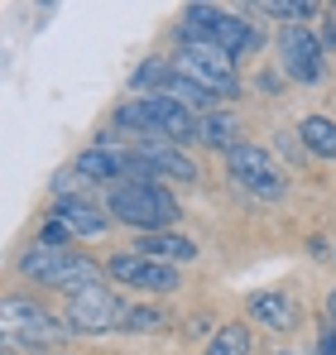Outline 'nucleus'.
I'll use <instances>...</instances> for the list:
<instances>
[{
  "instance_id": "f257e3e1",
  "label": "nucleus",
  "mask_w": 336,
  "mask_h": 355,
  "mask_svg": "<svg viewBox=\"0 0 336 355\" xmlns=\"http://www.w3.org/2000/svg\"><path fill=\"white\" fill-rule=\"evenodd\" d=\"M120 139H164V144H202V116L173 96H130L111 111Z\"/></svg>"
},
{
  "instance_id": "f03ea898",
  "label": "nucleus",
  "mask_w": 336,
  "mask_h": 355,
  "mask_svg": "<svg viewBox=\"0 0 336 355\" xmlns=\"http://www.w3.org/2000/svg\"><path fill=\"white\" fill-rule=\"evenodd\" d=\"M15 274L24 279V284H34V288H49V293H82V288H92V284H106V259H92L87 250H77V245H67V250H53V245H29V250H19V259H15Z\"/></svg>"
},
{
  "instance_id": "7ed1b4c3",
  "label": "nucleus",
  "mask_w": 336,
  "mask_h": 355,
  "mask_svg": "<svg viewBox=\"0 0 336 355\" xmlns=\"http://www.w3.org/2000/svg\"><path fill=\"white\" fill-rule=\"evenodd\" d=\"M106 211L115 216V226H130L135 236L178 231V221H183L178 192L154 178H120L115 187H106Z\"/></svg>"
},
{
  "instance_id": "20e7f679",
  "label": "nucleus",
  "mask_w": 336,
  "mask_h": 355,
  "mask_svg": "<svg viewBox=\"0 0 336 355\" xmlns=\"http://www.w3.org/2000/svg\"><path fill=\"white\" fill-rule=\"evenodd\" d=\"M173 44H212L245 62L250 53L264 49V34L255 29V19H245V10H226V5H187L173 24Z\"/></svg>"
},
{
  "instance_id": "39448f33",
  "label": "nucleus",
  "mask_w": 336,
  "mask_h": 355,
  "mask_svg": "<svg viewBox=\"0 0 336 355\" xmlns=\"http://www.w3.org/2000/svg\"><path fill=\"white\" fill-rule=\"evenodd\" d=\"M0 331H5V346L29 351V355L58 351L72 336L67 322L58 317L49 302H39L34 293H5V302H0Z\"/></svg>"
},
{
  "instance_id": "423d86ee",
  "label": "nucleus",
  "mask_w": 336,
  "mask_h": 355,
  "mask_svg": "<svg viewBox=\"0 0 336 355\" xmlns=\"http://www.w3.org/2000/svg\"><path fill=\"white\" fill-rule=\"evenodd\" d=\"M221 164H226V178L235 187H245L250 197H260V202H279L288 192V173L274 159V149H264L255 139H240L230 154H221Z\"/></svg>"
},
{
  "instance_id": "0eeeda50",
  "label": "nucleus",
  "mask_w": 336,
  "mask_h": 355,
  "mask_svg": "<svg viewBox=\"0 0 336 355\" xmlns=\"http://www.w3.org/2000/svg\"><path fill=\"white\" fill-rule=\"evenodd\" d=\"M173 67L183 72V77H192L197 87H207L217 101H230V96H240V62L221 53V49H212V44H173Z\"/></svg>"
},
{
  "instance_id": "6e6552de",
  "label": "nucleus",
  "mask_w": 336,
  "mask_h": 355,
  "mask_svg": "<svg viewBox=\"0 0 336 355\" xmlns=\"http://www.w3.org/2000/svg\"><path fill=\"white\" fill-rule=\"evenodd\" d=\"M125 312L130 307H125L120 288H111V279H106V284H92V288L67 297L62 322H67L72 336H106V331H120L125 327Z\"/></svg>"
},
{
  "instance_id": "1a4fd4ad",
  "label": "nucleus",
  "mask_w": 336,
  "mask_h": 355,
  "mask_svg": "<svg viewBox=\"0 0 336 355\" xmlns=\"http://www.w3.org/2000/svg\"><path fill=\"white\" fill-rule=\"evenodd\" d=\"M130 154V178H154V182H197L202 168L183 144L164 139H120Z\"/></svg>"
},
{
  "instance_id": "9d476101",
  "label": "nucleus",
  "mask_w": 336,
  "mask_h": 355,
  "mask_svg": "<svg viewBox=\"0 0 336 355\" xmlns=\"http://www.w3.org/2000/svg\"><path fill=\"white\" fill-rule=\"evenodd\" d=\"M106 279H111L115 288H135V293H144V297H168L183 288V269H173L164 259H149L140 250L111 254L106 259Z\"/></svg>"
},
{
  "instance_id": "9b49d317",
  "label": "nucleus",
  "mask_w": 336,
  "mask_h": 355,
  "mask_svg": "<svg viewBox=\"0 0 336 355\" xmlns=\"http://www.w3.org/2000/svg\"><path fill=\"white\" fill-rule=\"evenodd\" d=\"M274 49H279V72L288 82L317 87L327 77V49H322V39H317L312 24H288V29H279V44Z\"/></svg>"
},
{
  "instance_id": "f8f14e48",
  "label": "nucleus",
  "mask_w": 336,
  "mask_h": 355,
  "mask_svg": "<svg viewBox=\"0 0 336 355\" xmlns=\"http://www.w3.org/2000/svg\"><path fill=\"white\" fill-rule=\"evenodd\" d=\"M44 216L62 221V226L72 231V240H101L115 226V216L106 211V202H96V197H87V192H82V197H53Z\"/></svg>"
},
{
  "instance_id": "ddd939ff",
  "label": "nucleus",
  "mask_w": 336,
  "mask_h": 355,
  "mask_svg": "<svg viewBox=\"0 0 336 355\" xmlns=\"http://www.w3.org/2000/svg\"><path fill=\"white\" fill-rule=\"evenodd\" d=\"M245 317H250V327H264V331H298L303 327V302L288 293V288H255V293L245 297Z\"/></svg>"
},
{
  "instance_id": "4468645a",
  "label": "nucleus",
  "mask_w": 336,
  "mask_h": 355,
  "mask_svg": "<svg viewBox=\"0 0 336 355\" xmlns=\"http://www.w3.org/2000/svg\"><path fill=\"white\" fill-rule=\"evenodd\" d=\"M130 250H140V254H149V259H164L173 269H183V264H192L197 254H202V245L192 236H178V231H154V236H135Z\"/></svg>"
},
{
  "instance_id": "2eb2a0df",
  "label": "nucleus",
  "mask_w": 336,
  "mask_h": 355,
  "mask_svg": "<svg viewBox=\"0 0 336 355\" xmlns=\"http://www.w3.org/2000/svg\"><path fill=\"white\" fill-rule=\"evenodd\" d=\"M298 139L312 159H336V120L332 116H303L298 120Z\"/></svg>"
},
{
  "instance_id": "dca6fc26",
  "label": "nucleus",
  "mask_w": 336,
  "mask_h": 355,
  "mask_svg": "<svg viewBox=\"0 0 336 355\" xmlns=\"http://www.w3.org/2000/svg\"><path fill=\"white\" fill-rule=\"evenodd\" d=\"M202 144L217 149V154H230L240 144V120L230 116V111H207L202 116Z\"/></svg>"
},
{
  "instance_id": "f3484780",
  "label": "nucleus",
  "mask_w": 336,
  "mask_h": 355,
  "mask_svg": "<svg viewBox=\"0 0 336 355\" xmlns=\"http://www.w3.org/2000/svg\"><path fill=\"white\" fill-rule=\"evenodd\" d=\"M255 351V336H250V322H226L212 331V341H207V351L202 355H250Z\"/></svg>"
},
{
  "instance_id": "a211bd4d",
  "label": "nucleus",
  "mask_w": 336,
  "mask_h": 355,
  "mask_svg": "<svg viewBox=\"0 0 336 355\" xmlns=\"http://www.w3.org/2000/svg\"><path fill=\"white\" fill-rule=\"evenodd\" d=\"M255 15H264V19H283V29L288 24H308L312 15H322L327 5H312V0H260V5H250Z\"/></svg>"
},
{
  "instance_id": "6ab92c4d",
  "label": "nucleus",
  "mask_w": 336,
  "mask_h": 355,
  "mask_svg": "<svg viewBox=\"0 0 336 355\" xmlns=\"http://www.w3.org/2000/svg\"><path fill=\"white\" fill-rule=\"evenodd\" d=\"M159 327H164V312L159 307H130L120 331H159Z\"/></svg>"
},
{
  "instance_id": "aec40b11",
  "label": "nucleus",
  "mask_w": 336,
  "mask_h": 355,
  "mask_svg": "<svg viewBox=\"0 0 336 355\" xmlns=\"http://www.w3.org/2000/svg\"><path fill=\"white\" fill-rule=\"evenodd\" d=\"M312 29H317V39H322V49H327V58H332V53H336V5H327V10L317 15Z\"/></svg>"
},
{
  "instance_id": "412c9836",
  "label": "nucleus",
  "mask_w": 336,
  "mask_h": 355,
  "mask_svg": "<svg viewBox=\"0 0 336 355\" xmlns=\"http://www.w3.org/2000/svg\"><path fill=\"white\" fill-rule=\"evenodd\" d=\"M322 312H327V322L336 327V288H327V302H322Z\"/></svg>"
},
{
  "instance_id": "4be33fe9",
  "label": "nucleus",
  "mask_w": 336,
  "mask_h": 355,
  "mask_svg": "<svg viewBox=\"0 0 336 355\" xmlns=\"http://www.w3.org/2000/svg\"><path fill=\"white\" fill-rule=\"evenodd\" d=\"M332 264H336V245H332Z\"/></svg>"
},
{
  "instance_id": "5701e85b",
  "label": "nucleus",
  "mask_w": 336,
  "mask_h": 355,
  "mask_svg": "<svg viewBox=\"0 0 336 355\" xmlns=\"http://www.w3.org/2000/svg\"><path fill=\"white\" fill-rule=\"evenodd\" d=\"M274 355H293V351H274Z\"/></svg>"
},
{
  "instance_id": "b1692460",
  "label": "nucleus",
  "mask_w": 336,
  "mask_h": 355,
  "mask_svg": "<svg viewBox=\"0 0 336 355\" xmlns=\"http://www.w3.org/2000/svg\"><path fill=\"white\" fill-rule=\"evenodd\" d=\"M58 355H67V351H58Z\"/></svg>"
}]
</instances>
